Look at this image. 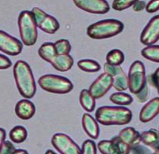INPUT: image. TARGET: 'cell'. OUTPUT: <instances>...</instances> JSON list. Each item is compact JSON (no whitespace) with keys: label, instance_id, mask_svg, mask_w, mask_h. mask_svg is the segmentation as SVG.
<instances>
[{"label":"cell","instance_id":"e0dca14e","mask_svg":"<svg viewBox=\"0 0 159 154\" xmlns=\"http://www.w3.org/2000/svg\"><path fill=\"white\" fill-rule=\"evenodd\" d=\"M50 64L56 70L66 72L73 67L74 60L70 55H57Z\"/></svg>","mask_w":159,"mask_h":154},{"label":"cell","instance_id":"d590c367","mask_svg":"<svg viewBox=\"0 0 159 154\" xmlns=\"http://www.w3.org/2000/svg\"><path fill=\"white\" fill-rule=\"evenodd\" d=\"M12 64L8 57L0 54V70H4L10 68Z\"/></svg>","mask_w":159,"mask_h":154},{"label":"cell","instance_id":"f546056e","mask_svg":"<svg viewBox=\"0 0 159 154\" xmlns=\"http://www.w3.org/2000/svg\"><path fill=\"white\" fill-rule=\"evenodd\" d=\"M81 154H97L96 143L90 139L85 141L82 146Z\"/></svg>","mask_w":159,"mask_h":154},{"label":"cell","instance_id":"9c48e42d","mask_svg":"<svg viewBox=\"0 0 159 154\" xmlns=\"http://www.w3.org/2000/svg\"><path fill=\"white\" fill-rule=\"evenodd\" d=\"M22 49L21 41L0 30V51L9 56H17L21 53Z\"/></svg>","mask_w":159,"mask_h":154},{"label":"cell","instance_id":"60d3db41","mask_svg":"<svg viewBox=\"0 0 159 154\" xmlns=\"http://www.w3.org/2000/svg\"><path fill=\"white\" fill-rule=\"evenodd\" d=\"M45 154H57V153L54 151H53L52 150H48L46 152Z\"/></svg>","mask_w":159,"mask_h":154},{"label":"cell","instance_id":"b9f144b4","mask_svg":"<svg viewBox=\"0 0 159 154\" xmlns=\"http://www.w3.org/2000/svg\"><path fill=\"white\" fill-rule=\"evenodd\" d=\"M152 154H159V150L155 151V152L153 153H152Z\"/></svg>","mask_w":159,"mask_h":154},{"label":"cell","instance_id":"484cf974","mask_svg":"<svg viewBox=\"0 0 159 154\" xmlns=\"http://www.w3.org/2000/svg\"><path fill=\"white\" fill-rule=\"evenodd\" d=\"M78 68L86 73H96L101 69L99 64L93 60L83 59L77 62Z\"/></svg>","mask_w":159,"mask_h":154},{"label":"cell","instance_id":"f1b7e54d","mask_svg":"<svg viewBox=\"0 0 159 154\" xmlns=\"http://www.w3.org/2000/svg\"><path fill=\"white\" fill-rule=\"evenodd\" d=\"M139 0H113L112 8L116 11H125L132 7Z\"/></svg>","mask_w":159,"mask_h":154},{"label":"cell","instance_id":"d6a6232c","mask_svg":"<svg viewBox=\"0 0 159 154\" xmlns=\"http://www.w3.org/2000/svg\"><path fill=\"white\" fill-rule=\"evenodd\" d=\"M16 150L15 147L9 141H5L0 148V154H12Z\"/></svg>","mask_w":159,"mask_h":154},{"label":"cell","instance_id":"52a82bcc","mask_svg":"<svg viewBox=\"0 0 159 154\" xmlns=\"http://www.w3.org/2000/svg\"><path fill=\"white\" fill-rule=\"evenodd\" d=\"M52 144L61 154H81V150L79 146L65 134H54L52 138Z\"/></svg>","mask_w":159,"mask_h":154},{"label":"cell","instance_id":"4fadbf2b","mask_svg":"<svg viewBox=\"0 0 159 154\" xmlns=\"http://www.w3.org/2000/svg\"><path fill=\"white\" fill-rule=\"evenodd\" d=\"M14 112L19 119L28 121L33 118L36 113V107L33 102L27 99L19 100L14 108Z\"/></svg>","mask_w":159,"mask_h":154},{"label":"cell","instance_id":"8d00e7d4","mask_svg":"<svg viewBox=\"0 0 159 154\" xmlns=\"http://www.w3.org/2000/svg\"><path fill=\"white\" fill-rule=\"evenodd\" d=\"M133 10L134 12H141L143 10L146 9V3L145 2L142 1V0H139L138 2H136L133 6Z\"/></svg>","mask_w":159,"mask_h":154},{"label":"cell","instance_id":"83f0119b","mask_svg":"<svg viewBox=\"0 0 159 154\" xmlns=\"http://www.w3.org/2000/svg\"><path fill=\"white\" fill-rule=\"evenodd\" d=\"M54 45L57 55H69L71 49L70 42L66 39L57 40Z\"/></svg>","mask_w":159,"mask_h":154},{"label":"cell","instance_id":"ffe728a7","mask_svg":"<svg viewBox=\"0 0 159 154\" xmlns=\"http://www.w3.org/2000/svg\"><path fill=\"white\" fill-rule=\"evenodd\" d=\"M38 27L43 32L49 34H53L59 29L60 24L55 17L48 14Z\"/></svg>","mask_w":159,"mask_h":154},{"label":"cell","instance_id":"8992f818","mask_svg":"<svg viewBox=\"0 0 159 154\" xmlns=\"http://www.w3.org/2000/svg\"><path fill=\"white\" fill-rule=\"evenodd\" d=\"M128 89L134 95L140 93L148 83L146 77V69L143 64L136 60L129 68L128 73Z\"/></svg>","mask_w":159,"mask_h":154},{"label":"cell","instance_id":"277c9868","mask_svg":"<svg viewBox=\"0 0 159 154\" xmlns=\"http://www.w3.org/2000/svg\"><path fill=\"white\" fill-rule=\"evenodd\" d=\"M20 36L26 46H33L38 38L37 25L31 11H24L19 14L18 19Z\"/></svg>","mask_w":159,"mask_h":154},{"label":"cell","instance_id":"7bdbcfd3","mask_svg":"<svg viewBox=\"0 0 159 154\" xmlns=\"http://www.w3.org/2000/svg\"><path fill=\"white\" fill-rule=\"evenodd\" d=\"M158 132H159V129H158Z\"/></svg>","mask_w":159,"mask_h":154},{"label":"cell","instance_id":"7a4b0ae2","mask_svg":"<svg viewBox=\"0 0 159 154\" xmlns=\"http://www.w3.org/2000/svg\"><path fill=\"white\" fill-rule=\"evenodd\" d=\"M95 116L97 122L102 125L120 126L131 122L133 113L125 107L102 106L98 108Z\"/></svg>","mask_w":159,"mask_h":154},{"label":"cell","instance_id":"4dcf8cb0","mask_svg":"<svg viewBox=\"0 0 159 154\" xmlns=\"http://www.w3.org/2000/svg\"><path fill=\"white\" fill-rule=\"evenodd\" d=\"M103 69L105 73L110 75L112 78L120 74L122 71H124V69H122L120 65H112L107 64V62L104 65Z\"/></svg>","mask_w":159,"mask_h":154},{"label":"cell","instance_id":"d6986e66","mask_svg":"<svg viewBox=\"0 0 159 154\" xmlns=\"http://www.w3.org/2000/svg\"><path fill=\"white\" fill-rule=\"evenodd\" d=\"M39 56L48 63H51L57 55L53 43L46 42L42 44L38 51Z\"/></svg>","mask_w":159,"mask_h":154},{"label":"cell","instance_id":"44dd1931","mask_svg":"<svg viewBox=\"0 0 159 154\" xmlns=\"http://www.w3.org/2000/svg\"><path fill=\"white\" fill-rule=\"evenodd\" d=\"M79 102L87 112H92L96 107V99L87 90H83L79 95Z\"/></svg>","mask_w":159,"mask_h":154},{"label":"cell","instance_id":"e575fe53","mask_svg":"<svg viewBox=\"0 0 159 154\" xmlns=\"http://www.w3.org/2000/svg\"><path fill=\"white\" fill-rule=\"evenodd\" d=\"M146 11L150 14L159 11V0H150L146 4Z\"/></svg>","mask_w":159,"mask_h":154},{"label":"cell","instance_id":"1f68e13d","mask_svg":"<svg viewBox=\"0 0 159 154\" xmlns=\"http://www.w3.org/2000/svg\"><path fill=\"white\" fill-rule=\"evenodd\" d=\"M31 12L34 18L36 23H37V27L41 24L43 20L45 19V18L48 15L47 13H46L44 11H42L37 7H33V9L31 10Z\"/></svg>","mask_w":159,"mask_h":154},{"label":"cell","instance_id":"7c38bea8","mask_svg":"<svg viewBox=\"0 0 159 154\" xmlns=\"http://www.w3.org/2000/svg\"><path fill=\"white\" fill-rule=\"evenodd\" d=\"M75 5L81 10L94 14H105L110 11L106 0H73Z\"/></svg>","mask_w":159,"mask_h":154},{"label":"cell","instance_id":"7402d4cb","mask_svg":"<svg viewBox=\"0 0 159 154\" xmlns=\"http://www.w3.org/2000/svg\"><path fill=\"white\" fill-rule=\"evenodd\" d=\"M27 131L22 126H14L9 132V138L11 141L14 143L20 144L24 143L27 138Z\"/></svg>","mask_w":159,"mask_h":154},{"label":"cell","instance_id":"30bf717a","mask_svg":"<svg viewBox=\"0 0 159 154\" xmlns=\"http://www.w3.org/2000/svg\"><path fill=\"white\" fill-rule=\"evenodd\" d=\"M140 40L146 46L154 45L159 40V15L149 20L141 33Z\"/></svg>","mask_w":159,"mask_h":154},{"label":"cell","instance_id":"d4e9b609","mask_svg":"<svg viewBox=\"0 0 159 154\" xmlns=\"http://www.w3.org/2000/svg\"><path fill=\"white\" fill-rule=\"evenodd\" d=\"M141 55L149 61L159 63V46H147L142 50Z\"/></svg>","mask_w":159,"mask_h":154},{"label":"cell","instance_id":"6da1fadb","mask_svg":"<svg viewBox=\"0 0 159 154\" xmlns=\"http://www.w3.org/2000/svg\"><path fill=\"white\" fill-rule=\"evenodd\" d=\"M14 80L20 94L26 99H32L37 91L33 71L26 62L18 60L13 68Z\"/></svg>","mask_w":159,"mask_h":154},{"label":"cell","instance_id":"836d02e7","mask_svg":"<svg viewBox=\"0 0 159 154\" xmlns=\"http://www.w3.org/2000/svg\"><path fill=\"white\" fill-rule=\"evenodd\" d=\"M134 95L136 97V99L138 100L139 102H141V103L146 102L149 97V89H148V83L146 84L145 86H144L143 90L140 93Z\"/></svg>","mask_w":159,"mask_h":154},{"label":"cell","instance_id":"8fae6325","mask_svg":"<svg viewBox=\"0 0 159 154\" xmlns=\"http://www.w3.org/2000/svg\"><path fill=\"white\" fill-rule=\"evenodd\" d=\"M113 78L106 73H102L89 87V92L96 100L103 97L112 87Z\"/></svg>","mask_w":159,"mask_h":154},{"label":"cell","instance_id":"3957f363","mask_svg":"<svg viewBox=\"0 0 159 154\" xmlns=\"http://www.w3.org/2000/svg\"><path fill=\"white\" fill-rule=\"evenodd\" d=\"M124 25L120 20L106 19L89 25L86 34L92 39L103 40L112 38L122 33Z\"/></svg>","mask_w":159,"mask_h":154},{"label":"cell","instance_id":"4316f807","mask_svg":"<svg viewBox=\"0 0 159 154\" xmlns=\"http://www.w3.org/2000/svg\"><path fill=\"white\" fill-rule=\"evenodd\" d=\"M112 87L120 92H123L128 89V78L124 71L113 77Z\"/></svg>","mask_w":159,"mask_h":154},{"label":"cell","instance_id":"9a60e30c","mask_svg":"<svg viewBox=\"0 0 159 154\" xmlns=\"http://www.w3.org/2000/svg\"><path fill=\"white\" fill-rule=\"evenodd\" d=\"M118 137L131 149L137 147L141 142L140 133L132 127H127L121 130Z\"/></svg>","mask_w":159,"mask_h":154},{"label":"cell","instance_id":"5bb4252c","mask_svg":"<svg viewBox=\"0 0 159 154\" xmlns=\"http://www.w3.org/2000/svg\"><path fill=\"white\" fill-rule=\"evenodd\" d=\"M159 113V97H155L143 106L140 112L139 119L142 122L152 121Z\"/></svg>","mask_w":159,"mask_h":154},{"label":"cell","instance_id":"ac0fdd59","mask_svg":"<svg viewBox=\"0 0 159 154\" xmlns=\"http://www.w3.org/2000/svg\"><path fill=\"white\" fill-rule=\"evenodd\" d=\"M141 142L146 146L153 148L155 151L159 150V132L155 129H150L140 134Z\"/></svg>","mask_w":159,"mask_h":154},{"label":"cell","instance_id":"74e56055","mask_svg":"<svg viewBox=\"0 0 159 154\" xmlns=\"http://www.w3.org/2000/svg\"><path fill=\"white\" fill-rule=\"evenodd\" d=\"M151 80H152V82L154 86L157 88V92L159 95V68H158L153 74L151 75Z\"/></svg>","mask_w":159,"mask_h":154},{"label":"cell","instance_id":"5b68a950","mask_svg":"<svg viewBox=\"0 0 159 154\" xmlns=\"http://www.w3.org/2000/svg\"><path fill=\"white\" fill-rule=\"evenodd\" d=\"M38 84L42 90L54 94H67L74 89V84L70 80L57 75H43L39 78Z\"/></svg>","mask_w":159,"mask_h":154},{"label":"cell","instance_id":"cb8c5ba5","mask_svg":"<svg viewBox=\"0 0 159 154\" xmlns=\"http://www.w3.org/2000/svg\"><path fill=\"white\" fill-rule=\"evenodd\" d=\"M107 63L112 65H120L125 60L124 53L120 49H114L110 51L106 56Z\"/></svg>","mask_w":159,"mask_h":154},{"label":"cell","instance_id":"f35d334b","mask_svg":"<svg viewBox=\"0 0 159 154\" xmlns=\"http://www.w3.org/2000/svg\"><path fill=\"white\" fill-rule=\"evenodd\" d=\"M5 138H6L5 130L2 128H0V148H1L3 143L5 141Z\"/></svg>","mask_w":159,"mask_h":154},{"label":"cell","instance_id":"603a6c76","mask_svg":"<svg viewBox=\"0 0 159 154\" xmlns=\"http://www.w3.org/2000/svg\"><path fill=\"white\" fill-rule=\"evenodd\" d=\"M110 100L118 106H129L133 102V99L129 94L118 91L111 95Z\"/></svg>","mask_w":159,"mask_h":154},{"label":"cell","instance_id":"ba28073f","mask_svg":"<svg viewBox=\"0 0 159 154\" xmlns=\"http://www.w3.org/2000/svg\"><path fill=\"white\" fill-rule=\"evenodd\" d=\"M98 148L102 154H129L131 150V148L118 136L111 140L101 141L98 144Z\"/></svg>","mask_w":159,"mask_h":154},{"label":"cell","instance_id":"ab89813d","mask_svg":"<svg viewBox=\"0 0 159 154\" xmlns=\"http://www.w3.org/2000/svg\"><path fill=\"white\" fill-rule=\"evenodd\" d=\"M12 154H29L27 150L24 149H16Z\"/></svg>","mask_w":159,"mask_h":154},{"label":"cell","instance_id":"2e32d148","mask_svg":"<svg viewBox=\"0 0 159 154\" xmlns=\"http://www.w3.org/2000/svg\"><path fill=\"white\" fill-rule=\"evenodd\" d=\"M82 126L85 133L92 139H97L99 135V128L97 121L89 113L82 117Z\"/></svg>","mask_w":159,"mask_h":154}]
</instances>
